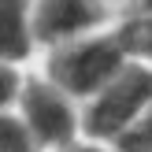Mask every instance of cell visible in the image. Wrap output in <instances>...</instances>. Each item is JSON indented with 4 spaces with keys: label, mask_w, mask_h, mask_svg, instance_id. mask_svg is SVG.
Masks as SVG:
<instances>
[{
    "label": "cell",
    "mask_w": 152,
    "mask_h": 152,
    "mask_svg": "<svg viewBox=\"0 0 152 152\" xmlns=\"http://www.w3.org/2000/svg\"><path fill=\"white\" fill-rule=\"evenodd\" d=\"M4 52L7 59L30 52V0H4Z\"/></svg>",
    "instance_id": "obj_5"
},
{
    "label": "cell",
    "mask_w": 152,
    "mask_h": 152,
    "mask_svg": "<svg viewBox=\"0 0 152 152\" xmlns=\"http://www.w3.org/2000/svg\"><path fill=\"white\" fill-rule=\"evenodd\" d=\"M22 119L34 130L37 145H52V148L74 145L78 111L71 104V93H63L56 82H26L22 86Z\"/></svg>",
    "instance_id": "obj_3"
},
{
    "label": "cell",
    "mask_w": 152,
    "mask_h": 152,
    "mask_svg": "<svg viewBox=\"0 0 152 152\" xmlns=\"http://www.w3.org/2000/svg\"><path fill=\"white\" fill-rule=\"evenodd\" d=\"M119 37H123L126 52H141V56L152 59V15H137Z\"/></svg>",
    "instance_id": "obj_7"
},
{
    "label": "cell",
    "mask_w": 152,
    "mask_h": 152,
    "mask_svg": "<svg viewBox=\"0 0 152 152\" xmlns=\"http://www.w3.org/2000/svg\"><path fill=\"white\" fill-rule=\"evenodd\" d=\"M59 152H108V148H100V145H67Z\"/></svg>",
    "instance_id": "obj_10"
},
{
    "label": "cell",
    "mask_w": 152,
    "mask_h": 152,
    "mask_svg": "<svg viewBox=\"0 0 152 152\" xmlns=\"http://www.w3.org/2000/svg\"><path fill=\"white\" fill-rule=\"evenodd\" d=\"M0 152H37V137L26 126V119L4 115V123H0Z\"/></svg>",
    "instance_id": "obj_6"
},
{
    "label": "cell",
    "mask_w": 152,
    "mask_h": 152,
    "mask_svg": "<svg viewBox=\"0 0 152 152\" xmlns=\"http://www.w3.org/2000/svg\"><path fill=\"white\" fill-rule=\"evenodd\" d=\"M137 15H152V0H137Z\"/></svg>",
    "instance_id": "obj_11"
},
{
    "label": "cell",
    "mask_w": 152,
    "mask_h": 152,
    "mask_svg": "<svg viewBox=\"0 0 152 152\" xmlns=\"http://www.w3.org/2000/svg\"><path fill=\"white\" fill-rule=\"evenodd\" d=\"M148 108H152V71L126 67L100 96H93L86 111V130L96 141H119L145 119Z\"/></svg>",
    "instance_id": "obj_2"
},
{
    "label": "cell",
    "mask_w": 152,
    "mask_h": 152,
    "mask_svg": "<svg viewBox=\"0 0 152 152\" xmlns=\"http://www.w3.org/2000/svg\"><path fill=\"white\" fill-rule=\"evenodd\" d=\"M115 145H119V152H152V108L145 111V119H141L126 137L115 141Z\"/></svg>",
    "instance_id": "obj_8"
},
{
    "label": "cell",
    "mask_w": 152,
    "mask_h": 152,
    "mask_svg": "<svg viewBox=\"0 0 152 152\" xmlns=\"http://www.w3.org/2000/svg\"><path fill=\"white\" fill-rule=\"evenodd\" d=\"M123 52V37H93V41L67 45L52 56L48 78L71 96H100L126 71Z\"/></svg>",
    "instance_id": "obj_1"
},
{
    "label": "cell",
    "mask_w": 152,
    "mask_h": 152,
    "mask_svg": "<svg viewBox=\"0 0 152 152\" xmlns=\"http://www.w3.org/2000/svg\"><path fill=\"white\" fill-rule=\"evenodd\" d=\"M0 78H4V82H0V86H4V89H0V100H4V104H15V93H19V78H15V71L4 67Z\"/></svg>",
    "instance_id": "obj_9"
},
{
    "label": "cell",
    "mask_w": 152,
    "mask_h": 152,
    "mask_svg": "<svg viewBox=\"0 0 152 152\" xmlns=\"http://www.w3.org/2000/svg\"><path fill=\"white\" fill-rule=\"evenodd\" d=\"M100 4L96 0H41L37 7V34L45 41H59L78 30H89L100 22Z\"/></svg>",
    "instance_id": "obj_4"
}]
</instances>
